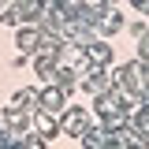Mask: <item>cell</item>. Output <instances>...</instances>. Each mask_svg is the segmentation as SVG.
<instances>
[{
	"label": "cell",
	"mask_w": 149,
	"mask_h": 149,
	"mask_svg": "<svg viewBox=\"0 0 149 149\" xmlns=\"http://www.w3.org/2000/svg\"><path fill=\"white\" fill-rule=\"evenodd\" d=\"M37 130H41V134H52V130H56L52 112H41V116H37Z\"/></svg>",
	"instance_id": "obj_6"
},
{
	"label": "cell",
	"mask_w": 149,
	"mask_h": 149,
	"mask_svg": "<svg viewBox=\"0 0 149 149\" xmlns=\"http://www.w3.org/2000/svg\"><path fill=\"white\" fill-rule=\"evenodd\" d=\"M34 104H37V93H34V90H19V93H15V108L30 112Z\"/></svg>",
	"instance_id": "obj_4"
},
{
	"label": "cell",
	"mask_w": 149,
	"mask_h": 149,
	"mask_svg": "<svg viewBox=\"0 0 149 149\" xmlns=\"http://www.w3.org/2000/svg\"><path fill=\"white\" fill-rule=\"evenodd\" d=\"M37 101L45 112H60L63 108V90H45V93H37Z\"/></svg>",
	"instance_id": "obj_1"
},
{
	"label": "cell",
	"mask_w": 149,
	"mask_h": 149,
	"mask_svg": "<svg viewBox=\"0 0 149 149\" xmlns=\"http://www.w3.org/2000/svg\"><path fill=\"white\" fill-rule=\"evenodd\" d=\"M82 123H86V108H71L67 116H63V130H67V134H78Z\"/></svg>",
	"instance_id": "obj_2"
},
{
	"label": "cell",
	"mask_w": 149,
	"mask_h": 149,
	"mask_svg": "<svg viewBox=\"0 0 149 149\" xmlns=\"http://www.w3.org/2000/svg\"><path fill=\"white\" fill-rule=\"evenodd\" d=\"M86 49H90V56L97 60V63H108V60H112V49H104L101 41H93V45H86Z\"/></svg>",
	"instance_id": "obj_5"
},
{
	"label": "cell",
	"mask_w": 149,
	"mask_h": 149,
	"mask_svg": "<svg viewBox=\"0 0 149 149\" xmlns=\"http://www.w3.org/2000/svg\"><path fill=\"white\" fill-rule=\"evenodd\" d=\"M19 49L22 52H37V30H19Z\"/></svg>",
	"instance_id": "obj_3"
}]
</instances>
